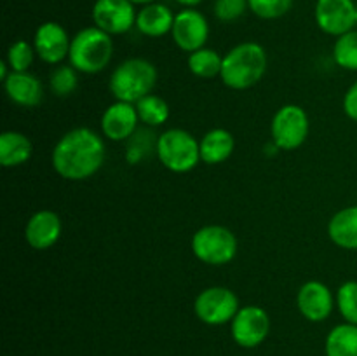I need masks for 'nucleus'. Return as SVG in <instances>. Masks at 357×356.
I'll return each mask as SVG.
<instances>
[{"mask_svg":"<svg viewBox=\"0 0 357 356\" xmlns=\"http://www.w3.org/2000/svg\"><path fill=\"white\" fill-rule=\"evenodd\" d=\"M56 173L70 181H82L105 163L103 138L91 128H73L58 140L51 154Z\"/></svg>","mask_w":357,"mask_h":356,"instance_id":"obj_1","label":"nucleus"},{"mask_svg":"<svg viewBox=\"0 0 357 356\" xmlns=\"http://www.w3.org/2000/svg\"><path fill=\"white\" fill-rule=\"evenodd\" d=\"M267 63L264 45L258 42H241L223 56L220 79L230 89H250L264 79Z\"/></svg>","mask_w":357,"mask_h":356,"instance_id":"obj_2","label":"nucleus"},{"mask_svg":"<svg viewBox=\"0 0 357 356\" xmlns=\"http://www.w3.org/2000/svg\"><path fill=\"white\" fill-rule=\"evenodd\" d=\"M114 56L112 35L98 27H87L77 31L70 45V65L80 73H100L110 65Z\"/></svg>","mask_w":357,"mask_h":356,"instance_id":"obj_3","label":"nucleus"},{"mask_svg":"<svg viewBox=\"0 0 357 356\" xmlns=\"http://www.w3.org/2000/svg\"><path fill=\"white\" fill-rule=\"evenodd\" d=\"M157 84V68L145 58H129L115 66L110 75V93L115 100L138 103L146 94H152Z\"/></svg>","mask_w":357,"mask_h":356,"instance_id":"obj_4","label":"nucleus"},{"mask_svg":"<svg viewBox=\"0 0 357 356\" xmlns=\"http://www.w3.org/2000/svg\"><path fill=\"white\" fill-rule=\"evenodd\" d=\"M155 154L160 164L173 173H188L201 161V145L192 133L171 128L157 136Z\"/></svg>","mask_w":357,"mask_h":356,"instance_id":"obj_5","label":"nucleus"},{"mask_svg":"<svg viewBox=\"0 0 357 356\" xmlns=\"http://www.w3.org/2000/svg\"><path fill=\"white\" fill-rule=\"evenodd\" d=\"M237 237L223 225H204L192 236V251L208 265H225L237 255Z\"/></svg>","mask_w":357,"mask_h":356,"instance_id":"obj_6","label":"nucleus"},{"mask_svg":"<svg viewBox=\"0 0 357 356\" xmlns=\"http://www.w3.org/2000/svg\"><path fill=\"white\" fill-rule=\"evenodd\" d=\"M309 115L300 105H284L274 114L271 124L272 142L279 150H296L309 136Z\"/></svg>","mask_w":357,"mask_h":356,"instance_id":"obj_7","label":"nucleus"},{"mask_svg":"<svg viewBox=\"0 0 357 356\" xmlns=\"http://www.w3.org/2000/svg\"><path fill=\"white\" fill-rule=\"evenodd\" d=\"M241 309L239 297L227 286H209L204 288L194 302L195 316L206 325L218 327L230 323Z\"/></svg>","mask_w":357,"mask_h":356,"instance_id":"obj_8","label":"nucleus"},{"mask_svg":"<svg viewBox=\"0 0 357 356\" xmlns=\"http://www.w3.org/2000/svg\"><path fill=\"white\" fill-rule=\"evenodd\" d=\"M271 332V318L260 306H244L230 321V334L241 348H257Z\"/></svg>","mask_w":357,"mask_h":356,"instance_id":"obj_9","label":"nucleus"},{"mask_svg":"<svg viewBox=\"0 0 357 356\" xmlns=\"http://www.w3.org/2000/svg\"><path fill=\"white\" fill-rule=\"evenodd\" d=\"M94 27L107 31L108 35L128 34L136 27L138 10L131 0H96L91 10Z\"/></svg>","mask_w":357,"mask_h":356,"instance_id":"obj_10","label":"nucleus"},{"mask_svg":"<svg viewBox=\"0 0 357 356\" xmlns=\"http://www.w3.org/2000/svg\"><path fill=\"white\" fill-rule=\"evenodd\" d=\"M356 7L354 0H316V24L326 35L340 37L356 28Z\"/></svg>","mask_w":357,"mask_h":356,"instance_id":"obj_11","label":"nucleus"},{"mask_svg":"<svg viewBox=\"0 0 357 356\" xmlns=\"http://www.w3.org/2000/svg\"><path fill=\"white\" fill-rule=\"evenodd\" d=\"M173 40L181 51L195 52L206 45L209 38V23L197 9H183L174 16Z\"/></svg>","mask_w":357,"mask_h":356,"instance_id":"obj_12","label":"nucleus"},{"mask_svg":"<svg viewBox=\"0 0 357 356\" xmlns=\"http://www.w3.org/2000/svg\"><path fill=\"white\" fill-rule=\"evenodd\" d=\"M72 38L63 24L56 21H45L35 30L33 49L35 54L47 65H59L70 54Z\"/></svg>","mask_w":357,"mask_h":356,"instance_id":"obj_13","label":"nucleus"},{"mask_svg":"<svg viewBox=\"0 0 357 356\" xmlns=\"http://www.w3.org/2000/svg\"><path fill=\"white\" fill-rule=\"evenodd\" d=\"M296 306L305 320L319 323L328 320L337 306L333 292L330 286L321 281H307L300 286L298 295H296Z\"/></svg>","mask_w":357,"mask_h":356,"instance_id":"obj_14","label":"nucleus"},{"mask_svg":"<svg viewBox=\"0 0 357 356\" xmlns=\"http://www.w3.org/2000/svg\"><path fill=\"white\" fill-rule=\"evenodd\" d=\"M139 115L135 103L115 101L101 115V133L112 142H128L138 131Z\"/></svg>","mask_w":357,"mask_h":356,"instance_id":"obj_15","label":"nucleus"},{"mask_svg":"<svg viewBox=\"0 0 357 356\" xmlns=\"http://www.w3.org/2000/svg\"><path fill=\"white\" fill-rule=\"evenodd\" d=\"M61 218L52 209H40L33 213L24 227V239L33 250H49L61 237Z\"/></svg>","mask_w":357,"mask_h":356,"instance_id":"obj_16","label":"nucleus"},{"mask_svg":"<svg viewBox=\"0 0 357 356\" xmlns=\"http://www.w3.org/2000/svg\"><path fill=\"white\" fill-rule=\"evenodd\" d=\"M3 89L13 103L24 108H33L44 100V87L37 75L30 72H10L3 80Z\"/></svg>","mask_w":357,"mask_h":356,"instance_id":"obj_17","label":"nucleus"},{"mask_svg":"<svg viewBox=\"0 0 357 356\" xmlns=\"http://www.w3.org/2000/svg\"><path fill=\"white\" fill-rule=\"evenodd\" d=\"M174 16L173 10L166 6V3L153 2L146 3L142 9L138 10V16H136V28L142 35L152 38L164 37V35L171 34L174 24Z\"/></svg>","mask_w":357,"mask_h":356,"instance_id":"obj_18","label":"nucleus"},{"mask_svg":"<svg viewBox=\"0 0 357 356\" xmlns=\"http://www.w3.org/2000/svg\"><path fill=\"white\" fill-rule=\"evenodd\" d=\"M199 145H201L202 163L215 166V164L225 163L232 156L234 149H236V138L227 129L215 128L202 136Z\"/></svg>","mask_w":357,"mask_h":356,"instance_id":"obj_19","label":"nucleus"},{"mask_svg":"<svg viewBox=\"0 0 357 356\" xmlns=\"http://www.w3.org/2000/svg\"><path fill=\"white\" fill-rule=\"evenodd\" d=\"M328 236L338 248L357 250V206H349L331 216Z\"/></svg>","mask_w":357,"mask_h":356,"instance_id":"obj_20","label":"nucleus"},{"mask_svg":"<svg viewBox=\"0 0 357 356\" xmlns=\"http://www.w3.org/2000/svg\"><path fill=\"white\" fill-rule=\"evenodd\" d=\"M33 154L30 138L20 131H3L0 135V164L3 168H17L28 163Z\"/></svg>","mask_w":357,"mask_h":356,"instance_id":"obj_21","label":"nucleus"},{"mask_svg":"<svg viewBox=\"0 0 357 356\" xmlns=\"http://www.w3.org/2000/svg\"><path fill=\"white\" fill-rule=\"evenodd\" d=\"M324 351L326 356H357V325L340 323L331 328Z\"/></svg>","mask_w":357,"mask_h":356,"instance_id":"obj_22","label":"nucleus"},{"mask_svg":"<svg viewBox=\"0 0 357 356\" xmlns=\"http://www.w3.org/2000/svg\"><path fill=\"white\" fill-rule=\"evenodd\" d=\"M223 58L215 49L202 47L188 54V70L199 79H215L222 73Z\"/></svg>","mask_w":357,"mask_h":356,"instance_id":"obj_23","label":"nucleus"},{"mask_svg":"<svg viewBox=\"0 0 357 356\" xmlns=\"http://www.w3.org/2000/svg\"><path fill=\"white\" fill-rule=\"evenodd\" d=\"M135 105L136 110H138L139 121L145 126H150V128L162 126L169 119V105L164 98L157 96V94H146L145 98H142Z\"/></svg>","mask_w":357,"mask_h":356,"instance_id":"obj_24","label":"nucleus"},{"mask_svg":"<svg viewBox=\"0 0 357 356\" xmlns=\"http://www.w3.org/2000/svg\"><path fill=\"white\" fill-rule=\"evenodd\" d=\"M333 58L340 68L357 72V28L337 37L333 45Z\"/></svg>","mask_w":357,"mask_h":356,"instance_id":"obj_25","label":"nucleus"},{"mask_svg":"<svg viewBox=\"0 0 357 356\" xmlns=\"http://www.w3.org/2000/svg\"><path fill=\"white\" fill-rule=\"evenodd\" d=\"M51 91L59 98H66L75 93L79 86V75L72 65H58L49 77Z\"/></svg>","mask_w":357,"mask_h":356,"instance_id":"obj_26","label":"nucleus"},{"mask_svg":"<svg viewBox=\"0 0 357 356\" xmlns=\"http://www.w3.org/2000/svg\"><path fill=\"white\" fill-rule=\"evenodd\" d=\"M152 133L145 131V129H138L131 138L128 140V149H126V161L129 164L142 163L145 157L155 152L157 138H152Z\"/></svg>","mask_w":357,"mask_h":356,"instance_id":"obj_27","label":"nucleus"},{"mask_svg":"<svg viewBox=\"0 0 357 356\" xmlns=\"http://www.w3.org/2000/svg\"><path fill=\"white\" fill-rule=\"evenodd\" d=\"M337 307L338 313L345 320V323L357 325V281L351 279L338 286L337 290Z\"/></svg>","mask_w":357,"mask_h":356,"instance_id":"obj_28","label":"nucleus"},{"mask_svg":"<svg viewBox=\"0 0 357 356\" xmlns=\"http://www.w3.org/2000/svg\"><path fill=\"white\" fill-rule=\"evenodd\" d=\"M35 58L33 45L28 44L26 40L20 38L14 40L7 49V65L10 72H28Z\"/></svg>","mask_w":357,"mask_h":356,"instance_id":"obj_29","label":"nucleus"},{"mask_svg":"<svg viewBox=\"0 0 357 356\" xmlns=\"http://www.w3.org/2000/svg\"><path fill=\"white\" fill-rule=\"evenodd\" d=\"M250 9L260 20H279L291 10L293 0H248Z\"/></svg>","mask_w":357,"mask_h":356,"instance_id":"obj_30","label":"nucleus"},{"mask_svg":"<svg viewBox=\"0 0 357 356\" xmlns=\"http://www.w3.org/2000/svg\"><path fill=\"white\" fill-rule=\"evenodd\" d=\"M250 9V2L248 0H215L213 3V10L215 16L223 23H232L239 17L244 16V13Z\"/></svg>","mask_w":357,"mask_h":356,"instance_id":"obj_31","label":"nucleus"},{"mask_svg":"<svg viewBox=\"0 0 357 356\" xmlns=\"http://www.w3.org/2000/svg\"><path fill=\"white\" fill-rule=\"evenodd\" d=\"M342 107H344L345 115H347L351 121L357 122V80L345 91L344 101H342Z\"/></svg>","mask_w":357,"mask_h":356,"instance_id":"obj_32","label":"nucleus"},{"mask_svg":"<svg viewBox=\"0 0 357 356\" xmlns=\"http://www.w3.org/2000/svg\"><path fill=\"white\" fill-rule=\"evenodd\" d=\"M174 2H178L180 6H183L185 9H195V7H197L199 3L204 2V0H174Z\"/></svg>","mask_w":357,"mask_h":356,"instance_id":"obj_33","label":"nucleus"},{"mask_svg":"<svg viewBox=\"0 0 357 356\" xmlns=\"http://www.w3.org/2000/svg\"><path fill=\"white\" fill-rule=\"evenodd\" d=\"M132 3H135V6H146V3H153V2H157V0H131Z\"/></svg>","mask_w":357,"mask_h":356,"instance_id":"obj_34","label":"nucleus"},{"mask_svg":"<svg viewBox=\"0 0 357 356\" xmlns=\"http://www.w3.org/2000/svg\"><path fill=\"white\" fill-rule=\"evenodd\" d=\"M356 28H357V7H356Z\"/></svg>","mask_w":357,"mask_h":356,"instance_id":"obj_35","label":"nucleus"}]
</instances>
